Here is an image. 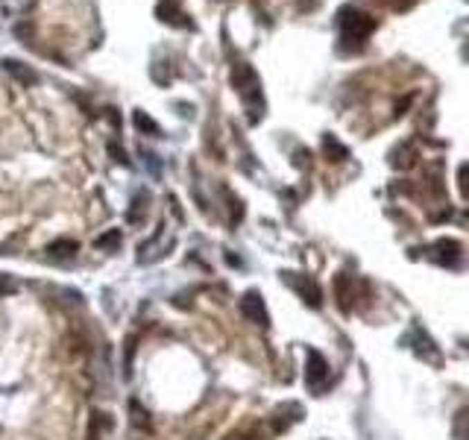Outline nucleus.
I'll return each mask as SVG.
<instances>
[{"label": "nucleus", "instance_id": "1", "mask_svg": "<svg viewBox=\"0 0 469 440\" xmlns=\"http://www.w3.org/2000/svg\"><path fill=\"white\" fill-rule=\"evenodd\" d=\"M373 30H376V18L364 15V12H352V15L343 18V42H358V47H361Z\"/></svg>", "mask_w": 469, "mask_h": 440}, {"label": "nucleus", "instance_id": "2", "mask_svg": "<svg viewBox=\"0 0 469 440\" xmlns=\"http://www.w3.org/2000/svg\"><path fill=\"white\" fill-rule=\"evenodd\" d=\"M232 82H234V89L241 91L243 103H246V106H252V100L258 97V77H255V71H252L250 65H246V62L234 65V71H232Z\"/></svg>", "mask_w": 469, "mask_h": 440}, {"label": "nucleus", "instance_id": "3", "mask_svg": "<svg viewBox=\"0 0 469 440\" xmlns=\"http://www.w3.org/2000/svg\"><path fill=\"white\" fill-rule=\"evenodd\" d=\"M241 314H243L250 323H258V326H267V323H270L261 293H255V291L243 293V300H241Z\"/></svg>", "mask_w": 469, "mask_h": 440}, {"label": "nucleus", "instance_id": "4", "mask_svg": "<svg viewBox=\"0 0 469 440\" xmlns=\"http://www.w3.org/2000/svg\"><path fill=\"white\" fill-rule=\"evenodd\" d=\"M326 378H329V361L320 356L317 349H311L308 352V364H305V382L311 385L314 390H320Z\"/></svg>", "mask_w": 469, "mask_h": 440}, {"label": "nucleus", "instance_id": "5", "mask_svg": "<svg viewBox=\"0 0 469 440\" xmlns=\"http://www.w3.org/2000/svg\"><path fill=\"white\" fill-rule=\"evenodd\" d=\"M285 279L291 282V288L300 293L308 305H311V309H320V305H323V293H320V288L311 282V279H296L293 273H285Z\"/></svg>", "mask_w": 469, "mask_h": 440}, {"label": "nucleus", "instance_id": "6", "mask_svg": "<svg viewBox=\"0 0 469 440\" xmlns=\"http://www.w3.org/2000/svg\"><path fill=\"white\" fill-rule=\"evenodd\" d=\"M434 250H440V262H449L452 267L461 262V244H458V241L443 238V241H437V247H434Z\"/></svg>", "mask_w": 469, "mask_h": 440}, {"label": "nucleus", "instance_id": "7", "mask_svg": "<svg viewBox=\"0 0 469 440\" xmlns=\"http://www.w3.org/2000/svg\"><path fill=\"white\" fill-rule=\"evenodd\" d=\"M77 250H80V244L73 238H59V241H53L50 247H47V253H50L53 259H71Z\"/></svg>", "mask_w": 469, "mask_h": 440}, {"label": "nucleus", "instance_id": "8", "mask_svg": "<svg viewBox=\"0 0 469 440\" xmlns=\"http://www.w3.org/2000/svg\"><path fill=\"white\" fill-rule=\"evenodd\" d=\"M323 153L331 158V162H343L349 153H347V147H343L335 136H326V141H323Z\"/></svg>", "mask_w": 469, "mask_h": 440}, {"label": "nucleus", "instance_id": "9", "mask_svg": "<svg viewBox=\"0 0 469 440\" xmlns=\"http://www.w3.org/2000/svg\"><path fill=\"white\" fill-rule=\"evenodd\" d=\"M414 158H416V147H414V144H402L399 150L393 153V165L405 170V167H411V165H414Z\"/></svg>", "mask_w": 469, "mask_h": 440}, {"label": "nucleus", "instance_id": "10", "mask_svg": "<svg viewBox=\"0 0 469 440\" xmlns=\"http://www.w3.org/2000/svg\"><path fill=\"white\" fill-rule=\"evenodd\" d=\"M335 297H338V305L340 311H349V279L347 276H335Z\"/></svg>", "mask_w": 469, "mask_h": 440}, {"label": "nucleus", "instance_id": "11", "mask_svg": "<svg viewBox=\"0 0 469 440\" xmlns=\"http://www.w3.org/2000/svg\"><path fill=\"white\" fill-rule=\"evenodd\" d=\"M94 247H97V250H118V247H120V232H118V229H109V232H103V235H97V238H94Z\"/></svg>", "mask_w": 469, "mask_h": 440}, {"label": "nucleus", "instance_id": "12", "mask_svg": "<svg viewBox=\"0 0 469 440\" xmlns=\"http://www.w3.org/2000/svg\"><path fill=\"white\" fill-rule=\"evenodd\" d=\"M135 127H138L144 136H158V132H162V129H158V124L147 112H135Z\"/></svg>", "mask_w": 469, "mask_h": 440}, {"label": "nucleus", "instance_id": "13", "mask_svg": "<svg viewBox=\"0 0 469 440\" xmlns=\"http://www.w3.org/2000/svg\"><path fill=\"white\" fill-rule=\"evenodd\" d=\"M3 65H6V71H9V73H15V77H18L21 82H30V85H33V82H39V77H35V73H33V71H27V68H21L18 62H12V59H6V62H3Z\"/></svg>", "mask_w": 469, "mask_h": 440}, {"label": "nucleus", "instance_id": "14", "mask_svg": "<svg viewBox=\"0 0 469 440\" xmlns=\"http://www.w3.org/2000/svg\"><path fill=\"white\" fill-rule=\"evenodd\" d=\"M106 429H112V420H109L106 414H94V420H91V437L97 440V437H100V432H106Z\"/></svg>", "mask_w": 469, "mask_h": 440}, {"label": "nucleus", "instance_id": "15", "mask_svg": "<svg viewBox=\"0 0 469 440\" xmlns=\"http://www.w3.org/2000/svg\"><path fill=\"white\" fill-rule=\"evenodd\" d=\"M132 358H135V335L127 338V349H123V373L132 376Z\"/></svg>", "mask_w": 469, "mask_h": 440}, {"label": "nucleus", "instance_id": "16", "mask_svg": "<svg viewBox=\"0 0 469 440\" xmlns=\"http://www.w3.org/2000/svg\"><path fill=\"white\" fill-rule=\"evenodd\" d=\"M158 15L167 18V21H174V18H176V0H162V6H158Z\"/></svg>", "mask_w": 469, "mask_h": 440}, {"label": "nucleus", "instance_id": "17", "mask_svg": "<svg viewBox=\"0 0 469 440\" xmlns=\"http://www.w3.org/2000/svg\"><path fill=\"white\" fill-rule=\"evenodd\" d=\"M9 293H15V282L9 276H0V297H9Z\"/></svg>", "mask_w": 469, "mask_h": 440}, {"label": "nucleus", "instance_id": "18", "mask_svg": "<svg viewBox=\"0 0 469 440\" xmlns=\"http://www.w3.org/2000/svg\"><path fill=\"white\" fill-rule=\"evenodd\" d=\"M109 153H112V156L118 158V162H120V165H129V158H127V153H123V150H120V147H118V144H109Z\"/></svg>", "mask_w": 469, "mask_h": 440}, {"label": "nucleus", "instance_id": "19", "mask_svg": "<svg viewBox=\"0 0 469 440\" xmlns=\"http://www.w3.org/2000/svg\"><path fill=\"white\" fill-rule=\"evenodd\" d=\"M416 0H390V6L393 9H408V6H414Z\"/></svg>", "mask_w": 469, "mask_h": 440}, {"label": "nucleus", "instance_id": "20", "mask_svg": "<svg viewBox=\"0 0 469 440\" xmlns=\"http://www.w3.org/2000/svg\"><path fill=\"white\" fill-rule=\"evenodd\" d=\"M411 100H414V97H405V100L396 106V115H405V109H408L411 106Z\"/></svg>", "mask_w": 469, "mask_h": 440}]
</instances>
